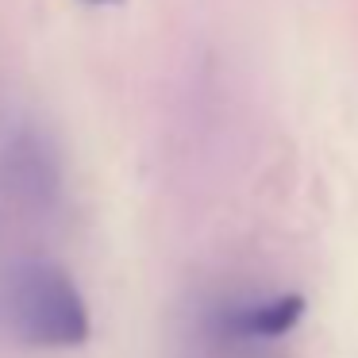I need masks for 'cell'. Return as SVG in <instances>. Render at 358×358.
Wrapping results in <instances>:
<instances>
[{"label":"cell","instance_id":"cell-1","mask_svg":"<svg viewBox=\"0 0 358 358\" xmlns=\"http://www.w3.org/2000/svg\"><path fill=\"white\" fill-rule=\"evenodd\" d=\"M4 308L16 339L27 347L73 350L89 339V308L73 278L47 258H27L8 273Z\"/></svg>","mask_w":358,"mask_h":358},{"label":"cell","instance_id":"cell-2","mask_svg":"<svg viewBox=\"0 0 358 358\" xmlns=\"http://www.w3.org/2000/svg\"><path fill=\"white\" fill-rule=\"evenodd\" d=\"M0 185L16 201L35 204V208H43L58 196L62 170H58L50 143L35 127H12L4 135V143H0Z\"/></svg>","mask_w":358,"mask_h":358},{"label":"cell","instance_id":"cell-3","mask_svg":"<svg viewBox=\"0 0 358 358\" xmlns=\"http://www.w3.org/2000/svg\"><path fill=\"white\" fill-rule=\"evenodd\" d=\"M304 320V296L301 293H281L273 301L247 304L224 316V331L239 335V339H278V335L293 331Z\"/></svg>","mask_w":358,"mask_h":358},{"label":"cell","instance_id":"cell-4","mask_svg":"<svg viewBox=\"0 0 358 358\" xmlns=\"http://www.w3.org/2000/svg\"><path fill=\"white\" fill-rule=\"evenodd\" d=\"M85 4H120V0H85Z\"/></svg>","mask_w":358,"mask_h":358}]
</instances>
